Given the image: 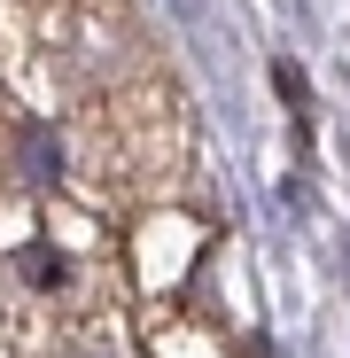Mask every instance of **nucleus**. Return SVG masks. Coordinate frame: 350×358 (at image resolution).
I'll return each mask as SVG.
<instances>
[{"label": "nucleus", "instance_id": "1", "mask_svg": "<svg viewBox=\"0 0 350 358\" xmlns=\"http://www.w3.org/2000/svg\"><path fill=\"white\" fill-rule=\"evenodd\" d=\"M272 86H280V101H288V109H304V94H312L296 63H272Z\"/></svg>", "mask_w": 350, "mask_h": 358}]
</instances>
